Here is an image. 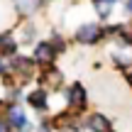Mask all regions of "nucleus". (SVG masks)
I'll return each mask as SVG.
<instances>
[{
  "label": "nucleus",
  "instance_id": "1",
  "mask_svg": "<svg viewBox=\"0 0 132 132\" xmlns=\"http://www.w3.org/2000/svg\"><path fill=\"white\" fill-rule=\"evenodd\" d=\"M64 100H66L71 113L78 115L81 110L86 108V88H83V83H71L69 88L64 90Z\"/></svg>",
  "mask_w": 132,
  "mask_h": 132
},
{
  "label": "nucleus",
  "instance_id": "2",
  "mask_svg": "<svg viewBox=\"0 0 132 132\" xmlns=\"http://www.w3.org/2000/svg\"><path fill=\"white\" fill-rule=\"evenodd\" d=\"M103 37H105V27H100L95 22H86L76 29V42L78 44H98Z\"/></svg>",
  "mask_w": 132,
  "mask_h": 132
},
{
  "label": "nucleus",
  "instance_id": "3",
  "mask_svg": "<svg viewBox=\"0 0 132 132\" xmlns=\"http://www.w3.org/2000/svg\"><path fill=\"white\" fill-rule=\"evenodd\" d=\"M59 56V52L52 47V42H37L34 44V61L37 64H42V66H47V64H52L54 59Z\"/></svg>",
  "mask_w": 132,
  "mask_h": 132
},
{
  "label": "nucleus",
  "instance_id": "4",
  "mask_svg": "<svg viewBox=\"0 0 132 132\" xmlns=\"http://www.w3.org/2000/svg\"><path fill=\"white\" fill-rule=\"evenodd\" d=\"M17 37L12 32H3L0 34V56L3 59H15L17 56Z\"/></svg>",
  "mask_w": 132,
  "mask_h": 132
},
{
  "label": "nucleus",
  "instance_id": "5",
  "mask_svg": "<svg viewBox=\"0 0 132 132\" xmlns=\"http://www.w3.org/2000/svg\"><path fill=\"white\" fill-rule=\"evenodd\" d=\"M61 81H64V73H61L59 69H54V66H49V69L42 71V76H39V83H42L44 90L59 88V86H61Z\"/></svg>",
  "mask_w": 132,
  "mask_h": 132
},
{
  "label": "nucleus",
  "instance_id": "6",
  "mask_svg": "<svg viewBox=\"0 0 132 132\" xmlns=\"http://www.w3.org/2000/svg\"><path fill=\"white\" fill-rule=\"evenodd\" d=\"M27 105H32L34 110H39V115L49 108V90L37 88V90H29L27 93Z\"/></svg>",
  "mask_w": 132,
  "mask_h": 132
},
{
  "label": "nucleus",
  "instance_id": "7",
  "mask_svg": "<svg viewBox=\"0 0 132 132\" xmlns=\"http://www.w3.org/2000/svg\"><path fill=\"white\" fill-rule=\"evenodd\" d=\"M86 130H90V132H113L110 130V120L105 118V115H100V113H90L88 115Z\"/></svg>",
  "mask_w": 132,
  "mask_h": 132
},
{
  "label": "nucleus",
  "instance_id": "8",
  "mask_svg": "<svg viewBox=\"0 0 132 132\" xmlns=\"http://www.w3.org/2000/svg\"><path fill=\"white\" fill-rule=\"evenodd\" d=\"M93 5H95L98 17H100V20H108L110 12H113V7L118 5V0H93Z\"/></svg>",
  "mask_w": 132,
  "mask_h": 132
},
{
  "label": "nucleus",
  "instance_id": "9",
  "mask_svg": "<svg viewBox=\"0 0 132 132\" xmlns=\"http://www.w3.org/2000/svg\"><path fill=\"white\" fill-rule=\"evenodd\" d=\"M42 3L44 0H15V7H17L20 15H32L34 10L42 7Z\"/></svg>",
  "mask_w": 132,
  "mask_h": 132
},
{
  "label": "nucleus",
  "instance_id": "10",
  "mask_svg": "<svg viewBox=\"0 0 132 132\" xmlns=\"http://www.w3.org/2000/svg\"><path fill=\"white\" fill-rule=\"evenodd\" d=\"M34 37H37L34 24H24V27L20 29V39H22V42H34Z\"/></svg>",
  "mask_w": 132,
  "mask_h": 132
},
{
  "label": "nucleus",
  "instance_id": "11",
  "mask_svg": "<svg viewBox=\"0 0 132 132\" xmlns=\"http://www.w3.org/2000/svg\"><path fill=\"white\" fill-rule=\"evenodd\" d=\"M49 42H52V47L56 49L59 54H61V52H66V42H64V37H61V34H59V32H54Z\"/></svg>",
  "mask_w": 132,
  "mask_h": 132
},
{
  "label": "nucleus",
  "instance_id": "12",
  "mask_svg": "<svg viewBox=\"0 0 132 132\" xmlns=\"http://www.w3.org/2000/svg\"><path fill=\"white\" fill-rule=\"evenodd\" d=\"M7 73H10V61L0 56V76H7Z\"/></svg>",
  "mask_w": 132,
  "mask_h": 132
},
{
  "label": "nucleus",
  "instance_id": "13",
  "mask_svg": "<svg viewBox=\"0 0 132 132\" xmlns=\"http://www.w3.org/2000/svg\"><path fill=\"white\" fill-rule=\"evenodd\" d=\"M0 132H10V125H7V120L0 115Z\"/></svg>",
  "mask_w": 132,
  "mask_h": 132
},
{
  "label": "nucleus",
  "instance_id": "14",
  "mask_svg": "<svg viewBox=\"0 0 132 132\" xmlns=\"http://www.w3.org/2000/svg\"><path fill=\"white\" fill-rule=\"evenodd\" d=\"M122 73H125V81H127V83L132 86V66H130V69H125Z\"/></svg>",
  "mask_w": 132,
  "mask_h": 132
},
{
  "label": "nucleus",
  "instance_id": "15",
  "mask_svg": "<svg viewBox=\"0 0 132 132\" xmlns=\"http://www.w3.org/2000/svg\"><path fill=\"white\" fill-rule=\"evenodd\" d=\"M125 10H127V15H132V0H125Z\"/></svg>",
  "mask_w": 132,
  "mask_h": 132
},
{
  "label": "nucleus",
  "instance_id": "16",
  "mask_svg": "<svg viewBox=\"0 0 132 132\" xmlns=\"http://www.w3.org/2000/svg\"><path fill=\"white\" fill-rule=\"evenodd\" d=\"M0 105H3V100H0Z\"/></svg>",
  "mask_w": 132,
  "mask_h": 132
}]
</instances>
